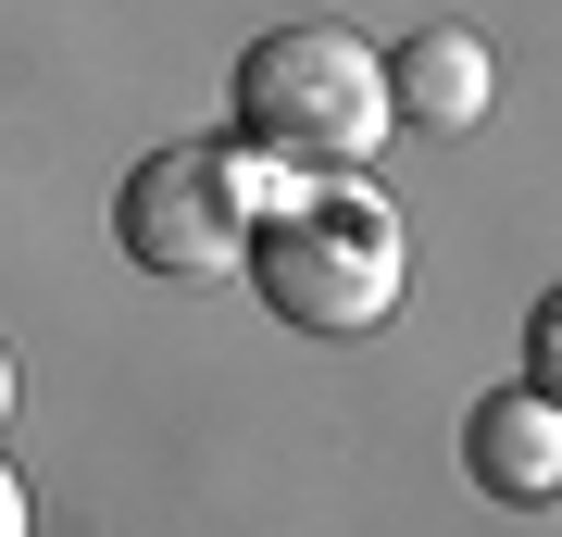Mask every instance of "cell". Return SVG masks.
I'll list each match as a JSON object with an SVG mask.
<instances>
[{"label":"cell","mask_w":562,"mask_h":537,"mask_svg":"<svg viewBox=\"0 0 562 537\" xmlns=\"http://www.w3.org/2000/svg\"><path fill=\"white\" fill-rule=\"evenodd\" d=\"M387 63L350 25H276L238 51V138L276 176H362L387 150Z\"/></svg>","instance_id":"obj_1"},{"label":"cell","mask_w":562,"mask_h":537,"mask_svg":"<svg viewBox=\"0 0 562 537\" xmlns=\"http://www.w3.org/2000/svg\"><path fill=\"white\" fill-rule=\"evenodd\" d=\"M238 276L262 288V313L301 325V338H375L387 313H401V213L387 200H301V213L250 225V262Z\"/></svg>","instance_id":"obj_2"},{"label":"cell","mask_w":562,"mask_h":537,"mask_svg":"<svg viewBox=\"0 0 562 537\" xmlns=\"http://www.w3.org/2000/svg\"><path fill=\"white\" fill-rule=\"evenodd\" d=\"M250 225H262L250 150H213V138L150 150L138 176L113 188V238H125V262H150V276H238Z\"/></svg>","instance_id":"obj_3"},{"label":"cell","mask_w":562,"mask_h":537,"mask_svg":"<svg viewBox=\"0 0 562 537\" xmlns=\"http://www.w3.org/2000/svg\"><path fill=\"white\" fill-rule=\"evenodd\" d=\"M462 462H475V488L513 500V513L562 500V400L550 388H487L475 413H462Z\"/></svg>","instance_id":"obj_4"},{"label":"cell","mask_w":562,"mask_h":537,"mask_svg":"<svg viewBox=\"0 0 562 537\" xmlns=\"http://www.w3.org/2000/svg\"><path fill=\"white\" fill-rule=\"evenodd\" d=\"M487 38L475 25H425V38H401L387 51V113L401 125H425V138H462V125L487 113Z\"/></svg>","instance_id":"obj_5"},{"label":"cell","mask_w":562,"mask_h":537,"mask_svg":"<svg viewBox=\"0 0 562 537\" xmlns=\"http://www.w3.org/2000/svg\"><path fill=\"white\" fill-rule=\"evenodd\" d=\"M550 376H562V300L525 313V388H550Z\"/></svg>","instance_id":"obj_6"},{"label":"cell","mask_w":562,"mask_h":537,"mask_svg":"<svg viewBox=\"0 0 562 537\" xmlns=\"http://www.w3.org/2000/svg\"><path fill=\"white\" fill-rule=\"evenodd\" d=\"M0 537H25V476L0 462Z\"/></svg>","instance_id":"obj_7"},{"label":"cell","mask_w":562,"mask_h":537,"mask_svg":"<svg viewBox=\"0 0 562 537\" xmlns=\"http://www.w3.org/2000/svg\"><path fill=\"white\" fill-rule=\"evenodd\" d=\"M0 425H13V350H0Z\"/></svg>","instance_id":"obj_8"}]
</instances>
